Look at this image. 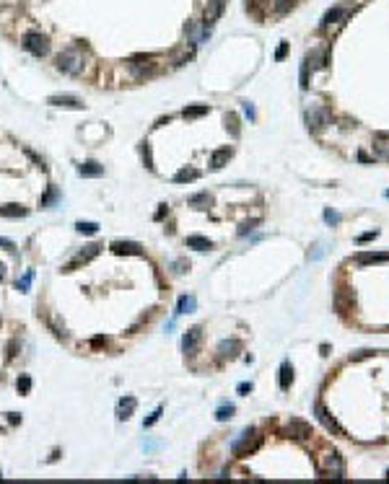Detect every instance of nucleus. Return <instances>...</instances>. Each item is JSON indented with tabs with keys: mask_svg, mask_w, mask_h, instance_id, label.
<instances>
[{
	"mask_svg": "<svg viewBox=\"0 0 389 484\" xmlns=\"http://www.w3.org/2000/svg\"><path fill=\"white\" fill-rule=\"evenodd\" d=\"M112 251L114 254H140V243H135V241H114Z\"/></svg>",
	"mask_w": 389,
	"mask_h": 484,
	"instance_id": "obj_19",
	"label": "nucleus"
},
{
	"mask_svg": "<svg viewBox=\"0 0 389 484\" xmlns=\"http://www.w3.org/2000/svg\"><path fill=\"white\" fill-rule=\"evenodd\" d=\"M55 199H57V192H55V189H52V192H50V194H47V197H44V199H42V205H50V202H55Z\"/></svg>",
	"mask_w": 389,
	"mask_h": 484,
	"instance_id": "obj_46",
	"label": "nucleus"
},
{
	"mask_svg": "<svg viewBox=\"0 0 389 484\" xmlns=\"http://www.w3.org/2000/svg\"><path fill=\"white\" fill-rule=\"evenodd\" d=\"M210 202H213V197L207 194V192H200V194H192V197H189V207H197V210H205Z\"/></svg>",
	"mask_w": 389,
	"mask_h": 484,
	"instance_id": "obj_24",
	"label": "nucleus"
},
{
	"mask_svg": "<svg viewBox=\"0 0 389 484\" xmlns=\"http://www.w3.org/2000/svg\"><path fill=\"white\" fill-rule=\"evenodd\" d=\"M374 153L382 161H389V135L387 132H379L374 138Z\"/></svg>",
	"mask_w": 389,
	"mask_h": 484,
	"instance_id": "obj_13",
	"label": "nucleus"
},
{
	"mask_svg": "<svg viewBox=\"0 0 389 484\" xmlns=\"http://www.w3.org/2000/svg\"><path fill=\"white\" fill-rule=\"evenodd\" d=\"M324 474H332L335 479H342L345 469H342V459H340L337 453H330V456H327V463H324Z\"/></svg>",
	"mask_w": 389,
	"mask_h": 484,
	"instance_id": "obj_11",
	"label": "nucleus"
},
{
	"mask_svg": "<svg viewBox=\"0 0 389 484\" xmlns=\"http://www.w3.org/2000/svg\"><path fill=\"white\" fill-rule=\"evenodd\" d=\"M0 280H5V267L0 264Z\"/></svg>",
	"mask_w": 389,
	"mask_h": 484,
	"instance_id": "obj_50",
	"label": "nucleus"
},
{
	"mask_svg": "<svg viewBox=\"0 0 389 484\" xmlns=\"http://www.w3.org/2000/svg\"><path fill=\"white\" fill-rule=\"evenodd\" d=\"M239 350H241V342H239V339H226V342L218 344V355H221L223 360H226V358H233V355H236Z\"/></svg>",
	"mask_w": 389,
	"mask_h": 484,
	"instance_id": "obj_18",
	"label": "nucleus"
},
{
	"mask_svg": "<svg viewBox=\"0 0 389 484\" xmlns=\"http://www.w3.org/2000/svg\"><path fill=\"white\" fill-rule=\"evenodd\" d=\"M0 246H3V249H8V251H16V243L8 241V239H0Z\"/></svg>",
	"mask_w": 389,
	"mask_h": 484,
	"instance_id": "obj_45",
	"label": "nucleus"
},
{
	"mask_svg": "<svg viewBox=\"0 0 389 484\" xmlns=\"http://www.w3.org/2000/svg\"><path fill=\"white\" fill-rule=\"evenodd\" d=\"M0 215L3 218H24V215H29V210L24 205H3L0 207Z\"/></svg>",
	"mask_w": 389,
	"mask_h": 484,
	"instance_id": "obj_21",
	"label": "nucleus"
},
{
	"mask_svg": "<svg viewBox=\"0 0 389 484\" xmlns=\"http://www.w3.org/2000/svg\"><path fill=\"white\" fill-rule=\"evenodd\" d=\"M99 249H102V246H99V243H91V246H86V249L80 251L78 257H76V259H73V262H70L68 267H65V272H70V269H73L76 264H80V262H88V259H94L96 254H99Z\"/></svg>",
	"mask_w": 389,
	"mask_h": 484,
	"instance_id": "obj_15",
	"label": "nucleus"
},
{
	"mask_svg": "<svg viewBox=\"0 0 389 484\" xmlns=\"http://www.w3.org/2000/svg\"><path fill=\"white\" fill-rule=\"evenodd\" d=\"M223 8H226L223 0H207V5H205V11H203V24L205 26H213L223 16Z\"/></svg>",
	"mask_w": 389,
	"mask_h": 484,
	"instance_id": "obj_5",
	"label": "nucleus"
},
{
	"mask_svg": "<svg viewBox=\"0 0 389 484\" xmlns=\"http://www.w3.org/2000/svg\"><path fill=\"white\" fill-rule=\"evenodd\" d=\"M57 68L62 73H68V75H78V73L83 70V52H80L78 47L62 49L60 57H57Z\"/></svg>",
	"mask_w": 389,
	"mask_h": 484,
	"instance_id": "obj_1",
	"label": "nucleus"
},
{
	"mask_svg": "<svg viewBox=\"0 0 389 484\" xmlns=\"http://www.w3.org/2000/svg\"><path fill=\"white\" fill-rule=\"evenodd\" d=\"M78 173H80V176L96 179V176H104V166H102V163H96V161H86V163H80V166H78Z\"/></svg>",
	"mask_w": 389,
	"mask_h": 484,
	"instance_id": "obj_16",
	"label": "nucleus"
},
{
	"mask_svg": "<svg viewBox=\"0 0 389 484\" xmlns=\"http://www.w3.org/2000/svg\"><path fill=\"white\" fill-rule=\"evenodd\" d=\"M259 443H262V437L257 435V430H244L239 440L231 443V451L236 456H249L252 451L259 448Z\"/></svg>",
	"mask_w": 389,
	"mask_h": 484,
	"instance_id": "obj_2",
	"label": "nucleus"
},
{
	"mask_svg": "<svg viewBox=\"0 0 389 484\" xmlns=\"http://www.w3.org/2000/svg\"><path fill=\"white\" fill-rule=\"evenodd\" d=\"M161 414H164V409H161V407H158V409H156V412H153V414H151V417L146 419V422H143V427H153V425H156V422H158V417H161Z\"/></svg>",
	"mask_w": 389,
	"mask_h": 484,
	"instance_id": "obj_37",
	"label": "nucleus"
},
{
	"mask_svg": "<svg viewBox=\"0 0 389 484\" xmlns=\"http://www.w3.org/2000/svg\"><path fill=\"white\" fill-rule=\"evenodd\" d=\"M301 88H309V60L301 62Z\"/></svg>",
	"mask_w": 389,
	"mask_h": 484,
	"instance_id": "obj_34",
	"label": "nucleus"
},
{
	"mask_svg": "<svg viewBox=\"0 0 389 484\" xmlns=\"http://www.w3.org/2000/svg\"><path fill=\"white\" fill-rule=\"evenodd\" d=\"M291 381H293V368H291V363H283L280 365V376H278V386L280 388H288L291 386Z\"/></svg>",
	"mask_w": 389,
	"mask_h": 484,
	"instance_id": "obj_20",
	"label": "nucleus"
},
{
	"mask_svg": "<svg viewBox=\"0 0 389 484\" xmlns=\"http://www.w3.org/2000/svg\"><path fill=\"white\" fill-rule=\"evenodd\" d=\"M200 339H203V332H200V326L189 329V332L182 337V350H184L187 355H195V352H197V347H200Z\"/></svg>",
	"mask_w": 389,
	"mask_h": 484,
	"instance_id": "obj_6",
	"label": "nucleus"
},
{
	"mask_svg": "<svg viewBox=\"0 0 389 484\" xmlns=\"http://www.w3.org/2000/svg\"><path fill=\"white\" fill-rule=\"evenodd\" d=\"M143 158H146V166H148V169H153V158H151V148H148V143L143 145Z\"/></svg>",
	"mask_w": 389,
	"mask_h": 484,
	"instance_id": "obj_40",
	"label": "nucleus"
},
{
	"mask_svg": "<svg viewBox=\"0 0 389 484\" xmlns=\"http://www.w3.org/2000/svg\"><path fill=\"white\" fill-rule=\"evenodd\" d=\"M244 114H247L249 120H255V106H252L249 101H244Z\"/></svg>",
	"mask_w": 389,
	"mask_h": 484,
	"instance_id": "obj_44",
	"label": "nucleus"
},
{
	"mask_svg": "<svg viewBox=\"0 0 389 484\" xmlns=\"http://www.w3.org/2000/svg\"><path fill=\"white\" fill-rule=\"evenodd\" d=\"M24 47L29 49L31 54H37V57H44V54L50 52V39H47L44 34L31 31V34H26V36H24Z\"/></svg>",
	"mask_w": 389,
	"mask_h": 484,
	"instance_id": "obj_4",
	"label": "nucleus"
},
{
	"mask_svg": "<svg viewBox=\"0 0 389 484\" xmlns=\"http://www.w3.org/2000/svg\"><path fill=\"white\" fill-rule=\"evenodd\" d=\"M195 306H197V300L192 295H182L177 300V314H192Z\"/></svg>",
	"mask_w": 389,
	"mask_h": 484,
	"instance_id": "obj_23",
	"label": "nucleus"
},
{
	"mask_svg": "<svg viewBox=\"0 0 389 484\" xmlns=\"http://www.w3.org/2000/svg\"><path fill=\"white\" fill-rule=\"evenodd\" d=\"M379 236V231H368V233H363V236H358V243H366V241H371V239H376Z\"/></svg>",
	"mask_w": 389,
	"mask_h": 484,
	"instance_id": "obj_42",
	"label": "nucleus"
},
{
	"mask_svg": "<svg viewBox=\"0 0 389 484\" xmlns=\"http://www.w3.org/2000/svg\"><path fill=\"white\" fill-rule=\"evenodd\" d=\"M306 60L314 62V68H324V65H327V49H316V52H311Z\"/></svg>",
	"mask_w": 389,
	"mask_h": 484,
	"instance_id": "obj_25",
	"label": "nucleus"
},
{
	"mask_svg": "<svg viewBox=\"0 0 389 484\" xmlns=\"http://www.w3.org/2000/svg\"><path fill=\"white\" fill-rule=\"evenodd\" d=\"M288 433L293 437H298V440H306V437L311 435V427L306 422H301V419H291V422H288Z\"/></svg>",
	"mask_w": 389,
	"mask_h": 484,
	"instance_id": "obj_14",
	"label": "nucleus"
},
{
	"mask_svg": "<svg viewBox=\"0 0 389 484\" xmlns=\"http://www.w3.org/2000/svg\"><path fill=\"white\" fill-rule=\"evenodd\" d=\"M197 176H200V173H197L195 169H182V171H179L177 176H174V181H177V184H184V181H195Z\"/></svg>",
	"mask_w": 389,
	"mask_h": 484,
	"instance_id": "obj_27",
	"label": "nucleus"
},
{
	"mask_svg": "<svg viewBox=\"0 0 389 484\" xmlns=\"http://www.w3.org/2000/svg\"><path fill=\"white\" fill-rule=\"evenodd\" d=\"M47 104L52 106H62V109H83V101L78 96H70V94H60V96H50Z\"/></svg>",
	"mask_w": 389,
	"mask_h": 484,
	"instance_id": "obj_7",
	"label": "nucleus"
},
{
	"mask_svg": "<svg viewBox=\"0 0 389 484\" xmlns=\"http://www.w3.org/2000/svg\"><path fill=\"white\" fill-rule=\"evenodd\" d=\"M257 225H259V218H255V220H249V223H241V228H239V236H247L249 231H255Z\"/></svg>",
	"mask_w": 389,
	"mask_h": 484,
	"instance_id": "obj_35",
	"label": "nucleus"
},
{
	"mask_svg": "<svg viewBox=\"0 0 389 484\" xmlns=\"http://www.w3.org/2000/svg\"><path fill=\"white\" fill-rule=\"evenodd\" d=\"M182 114L187 117V120H195V117H203V114H207V104H200V106H187Z\"/></svg>",
	"mask_w": 389,
	"mask_h": 484,
	"instance_id": "obj_28",
	"label": "nucleus"
},
{
	"mask_svg": "<svg viewBox=\"0 0 389 484\" xmlns=\"http://www.w3.org/2000/svg\"><path fill=\"white\" fill-rule=\"evenodd\" d=\"M94 344H96V347H102V344H106V339H104V337H96Z\"/></svg>",
	"mask_w": 389,
	"mask_h": 484,
	"instance_id": "obj_49",
	"label": "nucleus"
},
{
	"mask_svg": "<svg viewBox=\"0 0 389 484\" xmlns=\"http://www.w3.org/2000/svg\"><path fill=\"white\" fill-rule=\"evenodd\" d=\"M233 417V407L229 404V407H221L218 409V412H215V419H218V422H226V419H231Z\"/></svg>",
	"mask_w": 389,
	"mask_h": 484,
	"instance_id": "obj_32",
	"label": "nucleus"
},
{
	"mask_svg": "<svg viewBox=\"0 0 389 484\" xmlns=\"http://www.w3.org/2000/svg\"><path fill=\"white\" fill-rule=\"evenodd\" d=\"M171 269H174L177 275H182V272H187V269H189V262H184V259H177L174 264H171Z\"/></svg>",
	"mask_w": 389,
	"mask_h": 484,
	"instance_id": "obj_36",
	"label": "nucleus"
},
{
	"mask_svg": "<svg viewBox=\"0 0 389 484\" xmlns=\"http://www.w3.org/2000/svg\"><path fill=\"white\" fill-rule=\"evenodd\" d=\"M285 52H288V44L283 42V44L278 47V52H275V60H283V57H285Z\"/></svg>",
	"mask_w": 389,
	"mask_h": 484,
	"instance_id": "obj_43",
	"label": "nucleus"
},
{
	"mask_svg": "<svg viewBox=\"0 0 389 484\" xmlns=\"http://www.w3.org/2000/svg\"><path fill=\"white\" fill-rule=\"evenodd\" d=\"M31 280H34V272L29 269V272L24 275V280H19V282H16V288H19L21 293H26V290H29V285H31Z\"/></svg>",
	"mask_w": 389,
	"mask_h": 484,
	"instance_id": "obj_33",
	"label": "nucleus"
},
{
	"mask_svg": "<svg viewBox=\"0 0 389 484\" xmlns=\"http://www.w3.org/2000/svg\"><path fill=\"white\" fill-rule=\"evenodd\" d=\"M324 220H327V223H340V215L337 213H332V210H327V213H324Z\"/></svg>",
	"mask_w": 389,
	"mask_h": 484,
	"instance_id": "obj_41",
	"label": "nucleus"
},
{
	"mask_svg": "<svg viewBox=\"0 0 389 484\" xmlns=\"http://www.w3.org/2000/svg\"><path fill=\"white\" fill-rule=\"evenodd\" d=\"M314 412H316V417H319V422H322L324 427H327L330 433H335V435H345V430H342V427H340L337 422H335V417H330V412H327V409H324L322 404H316V409H314Z\"/></svg>",
	"mask_w": 389,
	"mask_h": 484,
	"instance_id": "obj_8",
	"label": "nucleus"
},
{
	"mask_svg": "<svg viewBox=\"0 0 389 484\" xmlns=\"http://www.w3.org/2000/svg\"><path fill=\"white\" fill-rule=\"evenodd\" d=\"M164 215H166V205H161V210L156 213V220H161V218H164Z\"/></svg>",
	"mask_w": 389,
	"mask_h": 484,
	"instance_id": "obj_48",
	"label": "nucleus"
},
{
	"mask_svg": "<svg viewBox=\"0 0 389 484\" xmlns=\"http://www.w3.org/2000/svg\"><path fill=\"white\" fill-rule=\"evenodd\" d=\"M233 156V150L231 148H221V150H215L213 156H210V169L213 171H218V169H223L226 163H229V158Z\"/></svg>",
	"mask_w": 389,
	"mask_h": 484,
	"instance_id": "obj_17",
	"label": "nucleus"
},
{
	"mask_svg": "<svg viewBox=\"0 0 389 484\" xmlns=\"http://www.w3.org/2000/svg\"><path fill=\"white\" fill-rule=\"evenodd\" d=\"M151 60H153V57H132V60H130V70H132L138 78L151 75V73H153V62H151Z\"/></svg>",
	"mask_w": 389,
	"mask_h": 484,
	"instance_id": "obj_9",
	"label": "nucleus"
},
{
	"mask_svg": "<svg viewBox=\"0 0 389 484\" xmlns=\"http://www.w3.org/2000/svg\"><path fill=\"white\" fill-rule=\"evenodd\" d=\"M16 386H19V391H21V394H26V391L31 388V381L24 376V378H19V383H16Z\"/></svg>",
	"mask_w": 389,
	"mask_h": 484,
	"instance_id": "obj_39",
	"label": "nucleus"
},
{
	"mask_svg": "<svg viewBox=\"0 0 389 484\" xmlns=\"http://www.w3.org/2000/svg\"><path fill=\"white\" fill-rule=\"evenodd\" d=\"M135 407H138V401H135L132 396L120 399V404H117V419H130L132 412H135Z\"/></svg>",
	"mask_w": 389,
	"mask_h": 484,
	"instance_id": "obj_12",
	"label": "nucleus"
},
{
	"mask_svg": "<svg viewBox=\"0 0 389 484\" xmlns=\"http://www.w3.org/2000/svg\"><path fill=\"white\" fill-rule=\"evenodd\" d=\"M371 262H389V251L384 254H361L358 264H371Z\"/></svg>",
	"mask_w": 389,
	"mask_h": 484,
	"instance_id": "obj_26",
	"label": "nucleus"
},
{
	"mask_svg": "<svg viewBox=\"0 0 389 484\" xmlns=\"http://www.w3.org/2000/svg\"><path fill=\"white\" fill-rule=\"evenodd\" d=\"M184 34L189 36V42H192V44H200V42H205L207 36H210V26L203 24V29H197L195 24H187L184 26Z\"/></svg>",
	"mask_w": 389,
	"mask_h": 484,
	"instance_id": "obj_10",
	"label": "nucleus"
},
{
	"mask_svg": "<svg viewBox=\"0 0 389 484\" xmlns=\"http://www.w3.org/2000/svg\"><path fill=\"white\" fill-rule=\"evenodd\" d=\"M187 246H189V249H197V251H207V249H213V241L203 239V236H189Z\"/></svg>",
	"mask_w": 389,
	"mask_h": 484,
	"instance_id": "obj_22",
	"label": "nucleus"
},
{
	"mask_svg": "<svg viewBox=\"0 0 389 484\" xmlns=\"http://www.w3.org/2000/svg\"><path fill=\"white\" fill-rule=\"evenodd\" d=\"M293 5V0H275V13H285Z\"/></svg>",
	"mask_w": 389,
	"mask_h": 484,
	"instance_id": "obj_38",
	"label": "nucleus"
},
{
	"mask_svg": "<svg viewBox=\"0 0 389 484\" xmlns=\"http://www.w3.org/2000/svg\"><path fill=\"white\" fill-rule=\"evenodd\" d=\"M330 122H332V114H330V109H324V106H314V109L306 112V124H309V130H314V132L324 130Z\"/></svg>",
	"mask_w": 389,
	"mask_h": 484,
	"instance_id": "obj_3",
	"label": "nucleus"
},
{
	"mask_svg": "<svg viewBox=\"0 0 389 484\" xmlns=\"http://www.w3.org/2000/svg\"><path fill=\"white\" fill-rule=\"evenodd\" d=\"M252 391V383H239V394H249Z\"/></svg>",
	"mask_w": 389,
	"mask_h": 484,
	"instance_id": "obj_47",
	"label": "nucleus"
},
{
	"mask_svg": "<svg viewBox=\"0 0 389 484\" xmlns=\"http://www.w3.org/2000/svg\"><path fill=\"white\" fill-rule=\"evenodd\" d=\"M226 127L231 130V138H239V117H236V114H229V117H226Z\"/></svg>",
	"mask_w": 389,
	"mask_h": 484,
	"instance_id": "obj_30",
	"label": "nucleus"
},
{
	"mask_svg": "<svg viewBox=\"0 0 389 484\" xmlns=\"http://www.w3.org/2000/svg\"><path fill=\"white\" fill-rule=\"evenodd\" d=\"M342 13H345L342 8H332V11H327V13H324V18H322V26H330V24H335V21H337V18H340Z\"/></svg>",
	"mask_w": 389,
	"mask_h": 484,
	"instance_id": "obj_29",
	"label": "nucleus"
},
{
	"mask_svg": "<svg viewBox=\"0 0 389 484\" xmlns=\"http://www.w3.org/2000/svg\"><path fill=\"white\" fill-rule=\"evenodd\" d=\"M76 231H78V233H86V236H94V233L99 231V225H96V223H83V220H80V223H76Z\"/></svg>",
	"mask_w": 389,
	"mask_h": 484,
	"instance_id": "obj_31",
	"label": "nucleus"
}]
</instances>
